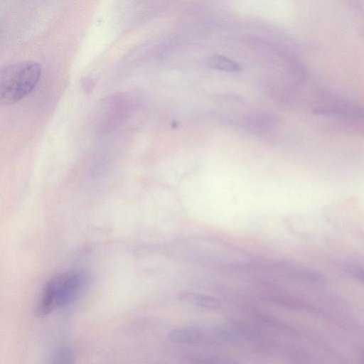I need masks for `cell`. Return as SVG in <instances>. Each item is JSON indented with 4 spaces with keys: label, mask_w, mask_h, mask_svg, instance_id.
<instances>
[{
    "label": "cell",
    "mask_w": 364,
    "mask_h": 364,
    "mask_svg": "<svg viewBox=\"0 0 364 364\" xmlns=\"http://www.w3.org/2000/svg\"><path fill=\"white\" fill-rule=\"evenodd\" d=\"M86 285L83 273L67 271L53 277L45 285L36 307V314L43 317L75 302Z\"/></svg>",
    "instance_id": "6da1fadb"
},
{
    "label": "cell",
    "mask_w": 364,
    "mask_h": 364,
    "mask_svg": "<svg viewBox=\"0 0 364 364\" xmlns=\"http://www.w3.org/2000/svg\"><path fill=\"white\" fill-rule=\"evenodd\" d=\"M168 340L174 343L194 345L200 342V332L191 328H178L171 331L168 335Z\"/></svg>",
    "instance_id": "277c9868"
},
{
    "label": "cell",
    "mask_w": 364,
    "mask_h": 364,
    "mask_svg": "<svg viewBox=\"0 0 364 364\" xmlns=\"http://www.w3.org/2000/svg\"><path fill=\"white\" fill-rule=\"evenodd\" d=\"M177 297L183 302L206 309L216 310L222 306V302L218 299L200 293L183 291L178 292Z\"/></svg>",
    "instance_id": "3957f363"
},
{
    "label": "cell",
    "mask_w": 364,
    "mask_h": 364,
    "mask_svg": "<svg viewBox=\"0 0 364 364\" xmlns=\"http://www.w3.org/2000/svg\"><path fill=\"white\" fill-rule=\"evenodd\" d=\"M41 75V66L33 61H23L2 68L0 71V102L13 105L29 95Z\"/></svg>",
    "instance_id": "7a4b0ae2"
},
{
    "label": "cell",
    "mask_w": 364,
    "mask_h": 364,
    "mask_svg": "<svg viewBox=\"0 0 364 364\" xmlns=\"http://www.w3.org/2000/svg\"><path fill=\"white\" fill-rule=\"evenodd\" d=\"M209 65L217 70L225 72H237L240 70V66L236 62L220 55H213L208 59Z\"/></svg>",
    "instance_id": "5b68a950"
},
{
    "label": "cell",
    "mask_w": 364,
    "mask_h": 364,
    "mask_svg": "<svg viewBox=\"0 0 364 364\" xmlns=\"http://www.w3.org/2000/svg\"><path fill=\"white\" fill-rule=\"evenodd\" d=\"M50 364H74L72 349L65 345L58 346L51 355Z\"/></svg>",
    "instance_id": "8992f818"
},
{
    "label": "cell",
    "mask_w": 364,
    "mask_h": 364,
    "mask_svg": "<svg viewBox=\"0 0 364 364\" xmlns=\"http://www.w3.org/2000/svg\"><path fill=\"white\" fill-rule=\"evenodd\" d=\"M346 271L358 280L364 282V269L357 267H348L346 268Z\"/></svg>",
    "instance_id": "52a82bcc"
}]
</instances>
